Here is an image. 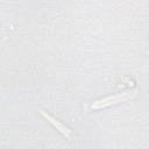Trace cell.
Wrapping results in <instances>:
<instances>
[{
    "instance_id": "obj_2",
    "label": "cell",
    "mask_w": 149,
    "mask_h": 149,
    "mask_svg": "<svg viewBox=\"0 0 149 149\" xmlns=\"http://www.w3.org/2000/svg\"><path fill=\"white\" fill-rule=\"evenodd\" d=\"M41 114L43 115V118L45 119V120H48L55 128H57V130H59L65 137H68V139H70L71 137V130L66 127V126H64L62 122H59L58 120H56L55 118H52L51 115H49L48 113H45L44 111H41Z\"/></svg>"
},
{
    "instance_id": "obj_1",
    "label": "cell",
    "mask_w": 149,
    "mask_h": 149,
    "mask_svg": "<svg viewBox=\"0 0 149 149\" xmlns=\"http://www.w3.org/2000/svg\"><path fill=\"white\" fill-rule=\"evenodd\" d=\"M135 95V91H126V92H122V93H118L115 95H112V97H107V98H104V99H100V100H97L92 104V108L93 109H100V108H104V107H107V106H111V105H115V104H119L121 101H125V100H128L130 99L132 97Z\"/></svg>"
}]
</instances>
